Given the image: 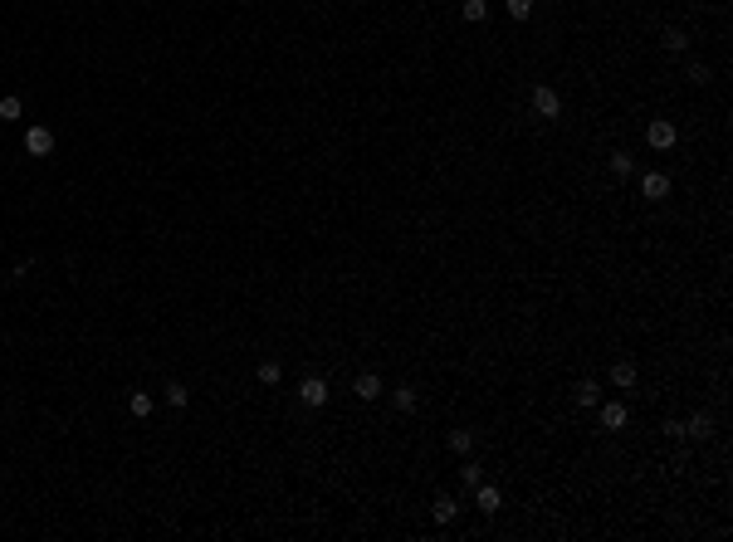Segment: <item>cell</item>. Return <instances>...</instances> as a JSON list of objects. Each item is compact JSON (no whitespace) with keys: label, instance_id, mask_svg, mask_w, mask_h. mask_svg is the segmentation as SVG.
<instances>
[{"label":"cell","instance_id":"1","mask_svg":"<svg viewBox=\"0 0 733 542\" xmlns=\"http://www.w3.org/2000/svg\"><path fill=\"white\" fill-rule=\"evenodd\" d=\"M645 142H650V152H670V147L680 142V132H675V122H665V117H655V122L645 127Z\"/></svg>","mask_w":733,"mask_h":542},{"label":"cell","instance_id":"2","mask_svg":"<svg viewBox=\"0 0 733 542\" xmlns=\"http://www.w3.org/2000/svg\"><path fill=\"white\" fill-rule=\"evenodd\" d=\"M299 401H304L309 411L327 406V381H323V376H304V381H299Z\"/></svg>","mask_w":733,"mask_h":542},{"label":"cell","instance_id":"3","mask_svg":"<svg viewBox=\"0 0 733 542\" xmlns=\"http://www.w3.org/2000/svg\"><path fill=\"white\" fill-rule=\"evenodd\" d=\"M533 112H538V117H557V112H562V98H557L547 84H538V88H533Z\"/></svg>","mask_w":733,"mask_h":542},{"label":"cell","instance_id":"4","mask_svg":"<svg viewBox=\"0 0 733 542\" xmlns=\"http://www.w3.org/2000/svg\"><path fill=\"white\" fill-rule=\"evenodd\" d=\"M25 152H30V157H49V152H54V132H49V127H30V132H25Z\"/></svg>","mask_w":733,"mask_h":542},{"label":"cell","instance_id":"5","mask_svg":"<svg viewBox=\"0 0 733 542\" xmlns=\"http://www.w3.org/2000/svg\"><path fill=\"white\" fill-rule=\"evenodd\" d=\"M640 196H645V201H665V196H670V176H665V171H645V176H640Z\"/></svg>","mask_w":733,"mask_h":542},{"label":"cell","instance_id":"6","mask_svg":"<svg viewBox=\"0 0 733 542\" xmlns=\"http://www.w3.org/2000/svg\"><path fill=\"white\" fill-rule=\"evenodd\" d=\"M626 421H630L626 401H606L602 406V430H626Z\"/></svg>","mask_w":733,"mask_h":542},{"label":"cell","instance_id":"7","mask_svg":"<svg viewBox=\"0 0 733 542\" xmlns=\"http://www.w3.org/2000/svg\"><path fill=\"white\" fill-rule=\"evenodd\" d=\"M352 391H357V401H377L387 386H382V376H377V371H362V376L352 381Z\"/></svg>","mask_w":733,"mask_h":542},{"label":"cell","instance_id":"8","mask_svg":"<svg viewBox=\"0 0 733 542\" xmlns=\"http://www.w3.org/2000/svg\"><path fill=\"white\" fill-rule=\"evenodd\" d=\"M499 503H504V498H499V489L474 484V508H479V513H499Z\"/></svg>","mask_w":733,"mask_h":542},{"label":"cell","instance_id":"9","mask_svg":"<svg viewBox=\"0 0 733 542\" xmlns=\"http://www.w3.org/2000/svg\"><path fill=\"white\" fill-rule=\"evenodd\" d=\"M577 406H582V411H597V406H602V386H597V381H582V386H577Z\"/></svg>","mask_w":733,"mask_h":542},{"label":"cell","instance_id":"10","mask_svg":"<svg viewBox=\"0 0 733 542\" xmlns=\"http://www.w3.org/2000/svg\"><path fill=\"white\" fill-rule=\"evenodd\" d=\"M152 406H157V401H152V391H132V396H127V411H132L137 421H147V416H152Z\"/></svg>","mask_w":733,"mask_h":542},{"label":"cell","instance_id":"11","mask_svg":"<svg viewBox=\"0 0 733 542\" xmlns=\"http://www.w3.org/2000/svg\"><path fill=\"white\" fill-rule=\"evenodd\" d=\"M611 386H616V391H630V386H635V366H630V362H616V366H611Z\"/></svg>","mask_w":733,"mask_h":542},{"label":"cell","instance_id":"12","mask_svg":"<svg viewBox=\"0 0 733 542\" xmlns=\"http://www.w3.org/2000/svg\"><path fill=\"white\" fill-rule=\"evenodd\" d=\"M460 15H465L469 25H484V20H489V0H465V5H460Z\"/></svg>","mask_w":733,"mask_h":542},{"label":"cell","instance_id":"13","mask_svg":"<svg viewBox=\"0 0 733 542\" xmlns=\"http://www.w3.org/2000/svg\"><path fill=\"white\" fill-rule=\"evenodd\" d=\"M254 376H259V386H279V381H284V366H279V362H259Z\"/></svg>","mask_w":733,"mask_h":542},{"label":"cell","instance_id":"14","mask_svg":"<svg viewBox=\"0 0 733 542\" xmlns=\"http://www.w3.org/2000/svg\"><path fill=\"white\" fill-rule=\"evenodd\" d=\"M430 513H435V523H455V518H460V503H455V498H435Z\"/></svg>","mask_w":733,"mask_h":542},{"label":"cell","instance_id":"15","mask_svg":"<svg viewBox=\"0 0 733 542\" xmlns=\"http://www.w3.org/2000/svg\"><path fill=\"white\" fill-rule=\"evenodd\" d=\"M685 435H699V439H704V435H714V421L699 411V416H689V421H685Z\"/></svg>","mask_w":733,"mask_h":542},{"label":"cell","instance_id":"16","mask_svg":"<svg viewBox=\"0 0 733 542\" xmlns=\"http://www.w3.org/2000/svg\"><path fill=\"white\" fill-rule=\"evenodd\" d=\"M391 406L396 411H416V386H396L391 391Z\"/></svg>","mask_w":733,"mask_h":542},{"label":"cell","instance_id":"17","mask_svg":"<svg viewBox=\"0 0 733 542\" xmlns=\"http://www.w3.org/2000/svg\"><path fill=\"white\" fill-rule=\"evenodd\" d=\"M20 112H25V103H20L15 93H5V98H0V122H15Z\"/></svg>","mask_w":733,"mask_h":542},{"label":"cell","instance_id":"18","mask_svg":"<svg viewBox=\"0 0 733 542\" xmlns=\"http://www.w3.org/2000/svg\"><path fill=\"white\" fill-rule=\"evenodd\" d=\"M450 449L455 454H469L474 449V430H450Z\"/></svg>","mask_w":733,"mask_h":542},{"label":"cell","instance_id":"19","mask_svg":"<svg viewBox=\"0 0 733 542\" xmlns=\"http://www.w3.org/2000/svg\"><path fill=\"white\" fill-rule=\"evenodd\" d=\"M665 49H670V54H685V49H689V34H685V29H665Z\"/></svg>","mask_w":733,"mask_h":542},{"label":"cell","instance_id":"20","mask_svg":"<svg viewBox=\"0 0 733 542\" xmlns=\"http://www.w3.org/2000/svg\"><path fill=\"white\" fill-rule=\"evenodd\" d=\"M167 401H171V406H176V411H181V406H186V401H191V391H186V386H181V381H167Z\"/></svg>","mask_w":733,"mask_h":542},{"label":"cell","instance_id":"21","mask_svg":"<svg viewBox=\"0 0 733 542\" xmlns=\"http://www.w3.org/2000/svg\"><path fill=\"white\" fill-rule=\"evenodd\" d=\"M460 484H465V489H474V484H484V469H479V464L469 459V464L460 469Z\"/></svg>","mask_w":733,"mask_h":542},{"label":"cell","instance_id":"22","mask_svg":"<svg viewBox=\"0 0 733 542\" xmlns=\"http://www.w3.org/2000/svg\"><path fill=\"white\" fill-rule=\"evenodd\" d=\"M611 171H616V176H630V171H635V161H630L626 152H611Z\"/></svg>","mask_w":733,"mask_h":542},{"label":"cell","instance_id":"23","mask_svg":"<svg viewBox=\"0 0 733 542\" xmlns=\"http://www.w3.org/2000/svg\"><path fill=\"white\" fill-rule=\"evenodd\" d=\"M509 15H514V20H528V15H533V0H509Z\"/></svg>","mask_w":733,"mask_h":542},{"label":"cell","instance_id":"24","mask_svg":"<svg viewBox=\"0 0 733 542\" xmlns=\"http://www.w3.org/2000/svg\"><path fill=\"white\" fill-rule=\"evenodd\" d=\"M689 84H709V69L704 64H689Z\"/></svg>","mask_w":733,"mask_h":542}]
</instances>
